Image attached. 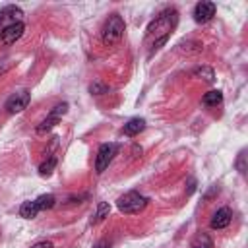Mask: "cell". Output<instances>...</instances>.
Returning a JSON list of instances; mask_svg holds the SVG:
<instances>
[{
    "instance_id": "8fae6325",
    "label": "cell",
    "mask_w": 248,
    "mask_h": 248,
    "mask_svg": "<svg viewBox=\"0 0 248 248\" xmlns=\"http://www.w3.org/2000/svg\"><path fill=\"white\" fill-rule=\"evenodd\" d=\"M190 248H213V240H211V236H209L207 232L200 231V232L192 238Z\"/></svg>"
},
{
    "instance_id": "8992f818",
    "label": "cell",
    "mask_w": 248,
    "mask_h": 248,
    "mask_svg": "<svg viewBox=\"0 0 248 248\" xmlns=\"http://www.w3.org/2000/svg\"><path fill=\"white\" fill-rule=\"evenodd\" d=\"M23 31H25V25H23L21 21L12 23V25H8V27L0 29V41H2L4 45H14L16 41H19V39H21Z\"/></svg>"
},
{
    "instance_id": "44dd1931",
    "label": "cell",
    "mask_w": 248,
    "mask_h": 248,
    "mask_svg": "<svg viewBox=\"0 0 248 248\" xmlns=\"http://www.w3.org/2000/svg\"><path fill=\"white\" fill-rule=\"evenodd\" d=\"M244 157H246V153H244V151H240V155H238V161H236V167H238V170H240V174H244V172H246V165H244Z\"/></svg>"
},
{
    "instance_id": "9a60e30c",
    "label": "cell",
    "mask_w": 248,
    "mask_h": 248,
    "mask_svg": "<svg viewBox=\"0 0 248 248\" xmlns=\"http://www.w3.org/2000/svg\"><path fill=\"white\" fill-rule=\"evenodd\" d=\"M58 122H60V118H58V116L48 114V116H46V118H45V120H43L39 126H37V132H39V134H46V132H50V130H52V128H54Z\"/></svg>"
},
{
    "instance_id": "7402d4cb",
    "label": "cell",
    "mask_w": 248,
    "mask_h": 248,
    "mask_svg": "<svg viewBox=\"0 0 248 248\" xmlns=\"http://www.w3.org/2000/svg\"><path fill=\"white\" fill-rule=\"evenodd\" d=\"M31 248H54V244H52L50 240H39V242H35Z\"/></svg>"
},
{
    "instance_id": "e0dca14e",
    "label": "cell",
    "mask_w": 248,
    "mask_h": 248,
    "mask_svg": "<svg viewBox=\"0 0 248 248\" xmlns=\"http://www.w3.org/2000/svg\"><path fill=\"white\" fill-rule=\"evenodd\" d=\"M108 213H110V205H108L107 202H101V203L97 205V211H95V219H93V223H101L105 217H108Z\"/></svg>"
},
{
    "instance_id": "4fadbf2b",
    "label": "cell",
    "mask_w": 248,
    "mask_h": 248,
    "mask_svg": "<svg viewBox=\"0 0 248 248\" xmlns=\"http://www.w3.org/2000/svg\"><path fill=\"white\" fill-rule=\"evenodd\" d=\"M221 101H223V93H221L219 89L207 91V93L203 95V99H202V103H203L205 107H217Z\"/></svg>"
},
{
    "instance_id": "7a4b0ae2",
    "label": "cell",
    "mask_w": 248,
    "mask_h": 248,
    "mask_svg": "<svg viewBox=\"0 0 248 248\" xmlns=\"http://www.w3.org/2000/svg\"><path fill=\"white\" fill-rule=\"evenodd\" d=\"M147 202H149V200H147L143 194H140V192H126L124 196L118 198L116 205H118V209H120L122 213L134 215V213L143 211V209L147 207Z\"/></svg>"
},
{
    "instance_id": "ac0fdd59",
    "label": "cell",
    "mask_w": 248,
    "mask_h": 248,
    "mask_svg": "<svg viewBox=\"0 0 248 248\" xmlns=\"http://www.w3.org/2000/svg\"><path fill=\"white\" fill-rule=\"evenodd\" d=\"M54 167H56V157H48L45 163H41L39 174H41V176H48V174L54 170Z\"/></svg>"
},
{
    "instance_id": "7c38bea8",
    "label": "cell",
    "mask_w": 248,
    "mask_h": 248,
    "mask_svg": "<svg viewBox=\"0 0 248 248\" xmlns=\"http://www.w3.org/2000/svg\"><path fill=\"white\" fill-rule=\"evenodd\" d=\"M37 213H39V207H37L35 200H33V202H23L21 207H19V215H21L23 219H35Z\"/></svg>"
},
{
    "instance_id": "ba28073f",
    "label": "cell",
    "mask_w": 248,
    "mask_h": 248,
    "mask_svg": "<svg viewBox=\"0 0 248 248\" xmlns=\"http://www.w3.org/2000/svg\"><path fill=\"white\" fill-rule=\"evenodd\" d=\"M21 17H23V10L17 6H4L0 10V23H6V27L21 21Z\"/></svg>"
},
{
    "instance_id": "30bf717a",
    "label": "cell",
    "mask_w": 248,
    "mask_h": 248,
    "mask_svg": "<svg viewBox=\"0 0 248 248\" xmlns=\"http://www.w3.org/2000/svg\"><path fill=\"white\" fill-rule=\"evenodd\" d=\"M143 128H145V120H143V118H130V120L124 124L122 132H124L126 136H138Z\"/></svg>"
},
{
    "instance_id": "d4e9b609",
    "label": "cell",
    "mask_w": 248,
    "mask_h": 248,
    "mask_svg": "<svg viewBox=\"0 0 248 248\" xmlns=\"http://www.w3.org/2000/svg\"><path fill=\"white\" fill-rule=\"evenodd\" d=\"M93 248H110V244H108L107 240H99V242H97Z\"/></svg>"
},
{
    "instance_id": "cb8c5ba5",
    "label": "cell",
    "mask_w": 248,
    "mask_h": 248,
    "mask_svg": "<svg viewBox=\"0 0 248 248\" xmlns=\"http://www.w3.org/2000/svg\"><path fill=\"white\" fill-rule=\"evenodd\" d=\"M194 190H196V180H194V178H190V182H188V192H186V194H192Z\"/></svg>"
},
{
    "instance_id": "5bb4252c",
    "label": "cell",
    "mask_w": 248,
    "mask_h": 248,
    "mask_svg": "<svg viewBox=\"0 0 248 248\" xmlns=\"http://www.w3.org/2000/svg\"><path fill=\"white\" fill-rule=\"evenodd\" d=\"M35 203H37L39 211L52 209V207H54V203H56V198H54L52 194H43V196H39V198L35 200Z\"/></svg>"
},
{
    "instance_id": "5b68a950",
    "label": "cell",
    "mask_w": 248,
    "mask_h": 248,
    "mask_svg": "<svg viewBox=\"0 0 248 248\" xmlns=\"http://www.w3.org/2000/svg\"><path fill=\"white\" fill-rule=\"evenodd\" d=\"M116 143H103L101 147H99V151H97V157H95V170L101 174V172H105V169L110 165V161L114 159V155H116Z\"/></svg>"
},
{
    "instance_id": "3957f363",
    "label": "cell",
    "mask_w": 248,
    "mask_h": 248,
    "mask_svg": "<svg viewBox=\"0 0 248 248\" xmlns=\"http://www.w3.org/2000/svg\"><path fill=\"white\" fill-rule=\"evenodd\" d=\"M124 35V19L118 14L108 16V19L103 25V43L105 45H114L120 41V37Z\"/></svg>"
},
{
    "instance_id": "52a82bcc",
    "label": "cell",
    "mask_w": 248,
    "mask_h": 248,
    "mask_svg": "<svg viewBox=\"0 0 248 248\" xmlns=\"http://www.w3.org/2000/svg\"><path fill=\"white\" fill-rule=\"evenodd\" d=\"M215 16V4L213 2H198L194 8V19L198 23H205Z\"/></svg>"
},
{
    "instance_id": "ffe728a7",
    "label": "cell",
    "mask_w": 248,
    "mask_h": 248,
    "mask_svg": "<svg viewBox=\"0 0 248 248\" xmlns=\"http://www.w3.org/2000/svg\"><path fill=\"white\" fill-rule=\"evenodd\" d=\"M66 112H68V103H58V105L50 110V114H52V116H58V118H62Z\"/></svg>"
},
{
    "instance_id": "9c48e42d",
    "label": "cell",
    "mask_w": 248,
    "mask_h": 248,
    "mask_svg": "<svg viewBox=\"0 0 248 248\" xmlns=\"http://www.w3.org/2000/svg\"><path fill=\"white\" fill-rule=\"evenodd\" d=\"M231 219H232L231 209H229V207H221V209H217V211L213 213V217H211V229H225V227H229Z\"/></svg>"
},
{
    "instance_id": "603a6c76",
    "label": "cell",
    "mask_w": 248,
    "mask_h": 248,
    "mask_svg": "<svg viewBox=\"0 0 248 248\" xmlns=\"http://www.w3.org/2000/svg\"><path fill=\"white\" fill-rule=\"evenodd\" d=\"M8 68H12V62H10V60H2V62H0V74H4Z\"/></svg>"
},
{
    "instance_id": "d6986e66",
    "label": "cell",
    "mask_w": 248,
    "mask_h": 248,
    "mask_svg": "<svg viewBox=\"0 0 248 248\" xmlns=\"http://www.w3.org/2000/svg\"><path fill=\"white\" fill-rule=\"evenodd\" d=\"M89 91H91L93 95H103V93H107V91H108V87H107L105 83L95 81V83H91V85H89Z\"/></svg>"
},
{
    "instance_id": "6da1fadb",
    "label": "cell",
    "mask_w": 248,
    "mask_h": 248,
    "mask_svg": "<svg viewBox=\"0 0 248 248\" xmlns=\"http://www.w3.org/2000/svg\"><path fill=\"white\" fill-rule=\"evenodd\" d=\"M176 23H178V14H176V10H165V12H161V14L147 25L145 37H147V39H153V37H155V41H159V39H163V37H169L170 31L176 27ZM155 41H153V43H155Z\"/></svg>"
},
{
    "instance_id": "277c9868",
    "label": "cell",
    "mask_w": 248,
    "mask_h": 248,
    "mask_svg": "<svg viewBox=\"0 0 248 248\" xmlns=\"http://www.w3.org/2000/svg\"><path fill=\"white\" fill-rule=\"evenodd\" d=\"M29 101H31V93H29L27 89H19V91H16V93H12V95L8 97V101H6V110H8L10 114L21 112V110L27 108Z\"/></svg>"
},
{
    "instance_id": "2e32d148",
    "label": "cell",
    "mask_w": 248,
    "mask_h": 248,
    "mask_svg": "<svg viewBox=\"0 0 248 248\" xmlns=\"http://www.w3.org/2000/svg\"><path fill=\"white\" fill-rule=\"evenodd\" d=\"M194 78H200V79H205V81L211 83L215 79V74H213V70L209 66H200V68L194 70Z\"/></svg>"
}]
</instances>
